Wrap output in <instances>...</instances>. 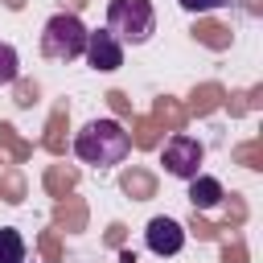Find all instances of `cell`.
<instances>
[{
    "label": "cell",
    "mask_w": 263,
    "mask_h": 263,
    "mask_svg": "<svg viewBox=\"0 0 263 263\" xmlns=\"http://www.w3.org/2000/svg\"><path fill=\"white\" fill-rule=\"evenodd\" d=\"M127 152H132V136L123 132L119 119H90L74 136V156L90 168H115L127 160Z\"/></svg>",
    "instance_id": "1"
},
{
    "label": "cell",
    "mask_w": 263,
    "mask_h": 263,
    "mask_svg": "<svg viewBox=\"0 0 263 263\" xmlns=\"http://www.w3.org/2000/svg\"><path fill=\"white\" fill-rule=\"evenodd\" d=\"M0 263H25V238L12 226H0Z\"/></svg>",
    "instance_id": "8"
},
{
    "label": "cell",
    "mask_w": 263,
    "mask_h": 263,
    "mask_svg": "<svg viewBox=\"0 0 263 263\" xmlns=\"http://www.w3.org/2000/svg\"><path fill=\"white\" fill-rule=\"evenodd\" d=\"M41 53L49 62H74L86 53V25L74 12H58L41 29Z\"/></svg>",
    "instance_id": "3"
},
{
    "label": "cell",
    "mask_w": 263,
    "mask_h": 263,
    "mask_svg": "<svg viewBox=\"0 0 263 263\" xmlns=\"http://www.w3.org/2000/svg\"><path fill=\"white\" fill-rule=\"evenodd\" d=\"M185 12H218V8H226L230 0H177Z\"/></svg>",
    "instance_id": "10"
},
{
    "label": "cell",
    "mask_w": 263,
    "mask_h": 263,
    "mask_svg": "<svg viewBox=\"0 0 263 263\" xmlns=\"http://www.w3.org/2000/svg\"><path fill=\"white\" fill-rule=\"evenodd\" d=\"M82 58L90 62V70L111 74V70L123 66V45H119L107 29H95V33H86V53H82Z\"/></svg>",
    "instance_id": "5"
},
{
    "label": "cell",
    "mask_w": 263,
    "mask_h": 263,
    "mask_svg": "<svg viewBox=\"0 0 263 263\" xmlns=\"http://www.w3.org/2000/svg\"><path fill=\"white\" fill-rule=\"evenodd\" d=\"M201 160H205V148H201L193 136H185V132H177V136L164 144V152H160L164 173L177 177V181H193V177L201 173Z\"/></svg>",
    "instance_id": "4"
},
{
    "label": "cell",
    "mask_w": 263,
    "mask_h": 263,
    "mask_svg": "<svg viewBox=\"0 0 263 263\" xmlns=\"http://www.w3.org/2000/svg\"><path fill=\"white\" fill-rule=\"evenodd\" d=\"M189 201L201 205V210H214V205L222 201V185H218L214 177H201V173H197V177L189 181Z\"/></svg>",
    "instance_id": "7"
},
{
    "label": "cell",
    "mask_w": 263,
    "mask_h": 263,
    "mask_svg": "<svg viewBox=\"0 0 263 263\" xmlns=\"http://www.w3.org/2000/svg\"><path fill=\"white\" fill-rule=\"evenodd\" d=\"M16 74H21V58H16V49L8 41H0V86L16 82Z\"/></svg>",
    "instance_id": "9"
},
{
    "label": "cell",
    "mask_w": 263,
    "mask_h": 263,
    "mask_svg": "<svg viewBox=\"0 0 263 263\" xmlns=\"http://www.w3.org/2000/svg\"><path fill=\"white\" fill-rule=\"evenodd\" d=\"M107 33L127 45H148L156 33V8L152 0H111L107 4Z\"/></svg>",
    "instance_id": "2"
},
{
    "label": "cell",
    "mask_w": 263,
    "mask_h": 263,
    "mask_svg": "<svg viewBox=\"0 0 263 263\" xmlns=\"http://www.w3.org/2000/svg\"><path fill=\"white\" fill-rule=\"evenodd\" d=\"M144 242H148V251L152 255H177L181 247H185V230H181V222L177 218H152L148 222V230H144Z\"/></svg>",
    "instance_id": "6"
}]
</instances>
